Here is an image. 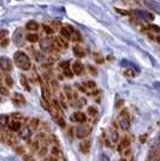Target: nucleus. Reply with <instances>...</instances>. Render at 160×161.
<instances>
[{
  "label": "nucleus",
  "mask_w": 160,
  "mask_h": 161,
  "mask_svg": "<svg viewBox=\"0 0 160 161\" xmlns=\"http://www.w3.org/2000/svg\"><path fill=\"white\" fill-rule=\"evenodd\" d=\"M15 61H16V65L22 70H29L30 69V59L23 52H17L15 54Z\"/></svg>",
  "instance_id": "obj_1"
},
{
  "label": "nucleus",
  "mask_w": 160,
  "mask_h": 161,
  "mask_svg": "<svg viewBox=\"0 0 160 161\" xmlns=\"http://www.w3.org/2000/svg\"><path fill=\"white\" fill-rule=\"evenodd\" d=\"M89 133H91V129L88 126H86V125H80V126H77L75 129V136L77 138H81V140L86 138Z\"/></svg>",
  "instance_id": "obj_2"
},
{
  "label": "nucleus",
  "mask_w": 160,
  "mask_h": 161,
  "mask_svg": "<svg viewBox=\"0 0 160 161\" xmlns=\"http://www.w3.org/2000/svg\"><path fill=\"white\" fill-rule=\"evenodd\" d=\"M119 126H120V129L124 130V131H128V130L130 129V119L128 117V114L126 113H122L120 114V117H119Z\"/></svg>",
  "instance_id": "obj_3"
},
{
  "label": "nucleus",
  "mask_w": 160,
  "mask_h": 161,
  "mask_svg": "<svg viewBox=\"0 0 160 161\" xmlns=\"http://www.w3.org/2000/svg\"><path fill=\"white\" fill-rule=\"evenodd\" d=\"M0 69L4 71H11L12 63L7 57H0Z\"/></svg>",
  "instance_id": "obj_4"
},
{
  "label": "nucleus",
  "mask_w": 160,
  "mask_h": 161,
  "mask_svg": "<svg viewBox=\"0 0 160 161\" xmlns=\"http://www.w3.org/2000/svg\"><path fill=\"white\" fill-rule=\"evenodd\" d=\"M145 4L147 5L152 11H154L155 13L160 15V2L157 0H145Z\"/></svg>",
  "instance_id": "obj_5"
},
{
  "label": "nucleus",
  "mask_w": 160,
  "mask_h": 161,
  "mask_svg": "<svg viewBox=\"0 0 160 161\" xmlns=\"http://www.w3.org/2000/svg\"><path fill=\"white\" fill-rule=\"evenodd\" d=\"M134 13H135V16L138 17V18H141V19H143V21L148 22V21H153V16L148 13V12H146V11H142V10H135L134 11Z\"/></svg>",
  "instance_id": "obj_6"
},
{
  "label": "nucleus",
  "mask_w": 160,
  "mask_h": 161,
  "mask_svg": "<svg viewBox=\"0 0 160 161\" xmlns=\"http://www.w3.org/2000/svg\"><path fill=\"white\" fill-rule=\"evenodd\" d=\"M9 129L11 130V131H15V132H17V131H21L22 130V121L21 120H12L9 123Z\"/></svg>",
  "instance_id": "obj_7"
},
{
  "label": "nucleus",
  "mask_w": 160,
  "mask_h": 161,
  "mask_svg": "<svg viewBox=\"0 0 160 161\" xmlns=\"http://www.w3.org/2000/svg\"><path fill=\"white\" fill-rule=\"evenodd\" d=\"M32 133H33V131L29 129L28 126H27V128H22V130L19 131V137L24 141H28V140H30Z\"/></svg>",
  "instance_id": "obj_8"
},
{
  "label": "nucleus",
  "mask_w": 160,
  "mask_h": 161,
  "mask_svg": "<svg viewBox=\"0 0 160 161\" xmlns=\"http://www.w3.org/2000/svg\"><path fill=\"white\" fill-rule=\"evenodd\" d=\"M71 119H72L74 121H77V123L82 124V123H86V121H87V116H86L84 113H82V112H76V113L71 117Z\"/></svg>",
  "instance_id": "obj_9"
},
{
  "label": "nucleus",
  "mask_w": 160,
  "mask_h": 161,
  "mask_svg": "<svg viewBox=\"0 0 160 161\" xmlns=\"http://www.w3.org/2000/svg\"><path fill=\"white\" fill-rule=\"evenodd\" d=\"M80 150L83 154H88L91 150V141H83L80 144Z\"/></svg>",
  "instance_id": "obj_10"
},
{
  "label": "nucleus",
  "mask_w": 160,
  "mask_h": 161,
  "mask_svg": "<svg viewBox=\"0 0 160 161\" xmlns=\"http://www.w3.org/2000/svg\"><path fill=\"white\" fill-rule=\"evenodd\" d=\"M72 69H74V72H75L76 75H81V74L83 72V65H82L81 61H75Z\"/></svg>",
  "instance_id": "obj_11"
},
{
  "label": "nucleus",
  "mask_w": 160,
  "mask_h": 161,
  "mask_svg": "<svg viewBox=\"0 0 160 161\" xmlns=\"http://www.w3.org/2000/svg\"><path fill=\"white\" fill-rule=\"evenodd\" d=\"M39 124H40V123H39V119L33 118L28 121V128L32 130V131H34V130H36L39 128Z\"/></svg>",
  "instance_id": "obj_12"
},
{
  "label": "nucleus",
  "mask_w": 160,
  "mask_h": 161,
  "mask_svg": "<svg viewBox=\"0 0 160 161\" xmlns=\"http://www.w3.org/2000/svg\"><path fill=\"white\" fill-rule=\"evenodd\" d=\"M10 123V117L7 114H0V126H7Z\"/></svg>",
  "instance_id": "obj_13"
},
{
  "label": "nucleus",
  "mask_w": 160,
  "mask_h": 161,
  "mask_svg": "<svg viewBox=\"0 0 160 161\" xmlns=\"http://www.w3.org/2000/svg\"><path fill=\"white\" fill-rule=\"evenodd\" d=\"M130 138L129 137H123L122 140H120V143H119V146L123 148V150L126 149V148H130Z\"/></svg>",
  "instance_id": "obj_14"
},
{
  "label": "nucleus",
  "mask_w": 160,
  "mask_h": 161,
  "mask_svg": "<svg viewBox=\"0 0 160 161\" xmlns=\"http://www.w3.org/2000/svg\"><path fill=\"white\" fill-rule=\"evenodd\" d=\"M110 141L112 143H117L119 141V135H118V132L116 130H111V132H110Z\"/></svg>",
  "instance_id": "obj_15"
},
{
  "label": "nucleus",
  "mask_w": 160,
  "mask_h": 161,
  "mask_svg": "<svg viewBox=\"0 0 160 161\" xmlns=\"http://www.w3.org/2000/svg\"><path fill=\"white\" fill-rule=\"evenodd\" d=\"M13 40L16 41L17 44H23V35H22V32H16L15 34V36H13Z\"/></svg>",
  "instance_id": "obj_16"
},
{
  "label": "nucleus",
  "mask_w": 160,
  "mask_h": 161,
  "mask_svg": "<svg viewBox=\"0 0 160 161\" xmlns=\"http://www.w3.org/2000/svg\"><path fill=\"white\" fill-rule=\"evenodd\" d=\"M51 46H52V42H51V40H48V39H45V40H42V41L40 42V47H41L42 49H49Z\"/></svg>",
  "instance_id": "obj_17"
},
{
  "label": "nucleus",
  "mask_w": 160,
  "mask_h": 161,
  "mask_svg": "<svg viewBox=\"0 0 160 161\" xmlns=\"http://www.w3.org/2000/svg\"><path fill=\"white\" fill-rule=\"evenodd\" d=\"M40 142L37 140H35V141H32V143H30V149H32V151L34 153V151H39L40 150Z\"/></svg>",
  "instance_id": "obj_18"
},
{
  "label": "nucleus",
  "mask_w": 160,
  "mask_h": 161,
  "mask_svg": "<svg viewBox=\"0 0 160 161\" xmlns=\"http://www.w3.org/2000/svg\"><path fill=\"white\" fill-rule=\"evenodd\" d=\"M51 153H52V156H56L58 159L61 156V151H60V149H59L58 146H53L52 149H51Z\"/></svg>",
  "instance_id": "obj_19"
},
{
  "label": "nucleus",
  "mask_w": 160,
  "mask_h": 161,
  "mask_svg": "<svg viewBox=\"0 0 160 161\" xmlns=\"http://www.w3.org/2000/svg\"><path fill=\"white\" fill-rule=\"evenodd\" d=\"M27 28H28V30H37L39 29V24L36 22H29L27 24Z\"/></svg>",
  "instance_id": "obj_20"
},
{
  "label": "nucleus",
  "mask_w": 160,
  "mask_h": 161,
  "mask_svg": "<svg viewBox=\"0 0 160 161\" xmlns=\"http://www.w3.org/2000/svg\"><path fill=\"white\" fill-rule=\"evenodd\" d=\"M48 142L53 143L54 146H58V144H59V140H58V137L56 136V135H49V137H48Z\"/></svg>",
  "instance_id": "obj_21"
},
{
  "label": "nucleus",
  "mask_w": 160,
  "mask_h": 161,
  "mask_svg": "<svg viewBox=\"0 0 160 161\" xmlns=\"http://www.w3.org/2000/svg\"><path fill=\"white\" fill-rule=\"evenodd\" d=\"M15 151L18 155H24L25 154V149H24V147H22V146H16L15 147Z\"/></svg>",
  "instance_id": "obj_22"
},
{
  "label": "nucleus",
  "mask_w": 160,
  "mask_h": 161,
  "mask_svg": "<svg viewBox=\"0 0 160 161\" xmlns=\"http://www.w3.org/2000/svg\"><path fill=\"white\" fill-rule=\"evenodd\" d=\"M47 150H48V149H47V147H46V146H42V147L40 148V150L37 151V154H39V156H41V158H44V156H45L46 154H47Z\"/></svg>",
  "instance_id": "obj_23"
},
{
  "label": "nucleus",
  "mask_w": 160,
  "mask_h": 161,
  "mask_svg": "<svg viewBox=\"0 0 160 161\" xmlns=\"http://www.w3.org/2000/svg\"><path fill=\"white\" fill-rule=\"evenodd\" d=\"M122 155H123L125 159H128V158H133V156H131V149H130V148L124 149V150L122 151Z\"/></svg>",
  "instance_id": "obj_24"
},
{
  "label": "nucleus",
  "mask_w": 160,
  "mask_h": 161,
  "mask_svg": "<svg viewBox=\"0 0 160 161\" xmlns=\"http://www.w3.org/2000/svg\"><path fill=\"white\" fill-rule=\"evenodd\" d=\"M60 32H61V35H63L65 39H70V36H71V34H70V32H69V29H66V28H61Z\"/></svg>",
  "instance_id": "obj_25"
},
{
  "label": "nucleus",
  "mask_w": 160,
  "mask_h": 161,
  "mask_svg": "<svg viewBox=\"0 0 160 161\" xmlns=\"http://www.w3.org/2000/svg\"><path fill=\"white\" fill-rule=\"evenodd\" d=\"M28 40L30 42H36L37 41V35H28Z\"/></svg>",
  "instance_id": "obj_26"
},
{
  "label": "nucleus",
  "mask_w": 160,
  "mask_h": 161,
  "mask_svg": "<svg viewBox=\"0 0 160 161\" xmlns=\"http://www.w3.org/2000/svg\"><path fill=\"white\" fill-rule=\"evenodd\" d=\"M23 159H24V161H36L32 155H27V154L23 155Z\"/></svg>",
  "instance_id": "obj_27"
},
{
  "label": "nucleus",
  "mask_w": 160,
  "mask_h": 161,
  "mask_svg": "<svg viewBox=\"0 0 160 161\" xmlns=\"http://www.w3.org/2000/svg\"><path fill=\"white\" fill-rule=\"evenodd\" d=\"M88 112H89V114H91V116H95V114H96V108L95 107H89L88 108Z\"/></svg>",
  "instance_id": "obj_28"
},
{
  "label": "nucleus",
  "mask_w": 160,
  "mask_h": 161,
  "mask_svg": "<svg viewBox=\"0 0 160 161\" xmlns=\"http://www.w3.org/2000/svg\"><path fill=\"white\" fill-rule=\"evenodd\" d=\"M12 117L15 118V120H21V119H22V116H21L19 113H13Z\"/></svg>",
  "instance_id": "obj_29"
},
{
  "label": "nucleus",
  "mask_w": 160,
  "mask_h": 161,
  "mask_svg": "<svg viewBox=\"0 0 160 161\" xmlns=\"http://www.w3.org/2000/svg\"><path fill=\"white\" fill-rule=\"evenodd\" d=\"M153 87H154V88H155L158 91H160V82H154Z\"/></svg>",
  "instance_id": "obj_30"
},
{
  "label": "nucleus",
  "mask_w": 160,
  "mask_h": 161,
  "mask_svg": "<svg viewBox=\"0 0 160 161\" xmlns=\"http://www.w3.org/2000/svg\"><path fill=\"white\" fill-rule=\"evenodd\" d=\"M86 87H88V88H94V87H95V83H94V82H87V83H86Z\"/></svg>",
  "instance_id": "obj_31"
},
{
  "label": "nucleus",
  "mask_w": 160,
  "mask_h": 161,
  "mask_svg": "<svg viewBox=\"0 0 160 161\" xmlns=\"http://www.w3.org/2000/svg\"><path fill=\"white\" fill-rule=\"evenodd\" d=\"M6 83H7V86L9 87H12V84H13V83H12L11 78H6Z\"/></svg>",
  "instance_id": "obj_32"
},
{
  "label": "nucleus",
  "mask_w": 160,
  "mask_h": 161,
  "mask_svg": "<svg viewBox=\"0 0 160 161\" xmlns=\"http://www.w3.org/2000/svg\"><path fill=\"white\" fill-rule=\"evenodd\" d=\"M47 160H48V161H60L59 159H58V158H56V156H51V158H48Z\"/></svg>",
  "instance_id": "obj_33"
},
{
  "label": "nucleus",
  "mask_w": 160,
  "mask_h": 161,
  "mask_svg": "<svg viewBox=\"0 0 160 161\" xmlns=\"http://www.w3.org/2000/svg\"><path fill=\"white\" fill-rule=\"evenodd\" d=\"M45 30L47 32V34H52V30H51V28H49V27H47V25L45 27Z\"/></svg>",
  "instance_id": "obj_34"
},
{
  "label": "nucleus",
  "mask_w": 160,
  "mask_h": 161,
  "mask_svg": "<svg viewBox=\"0 0 160 161\" xmlns=\"http://www.w3.org/2000/svg\"><path fill=\"white\" fill-rule=\"evenodd\" d=\"M65 75L68 76V77H72V74H71V72H70V71H69L68 69H66V70H65Z\"/></svg>",
  "instance_id": "obj_35"
},
{
  "label": "nucleus",
  "mask_w": 160,
  "mask_h": 161,
  "mask_svg": "<svg viewBox=\"0 0 160 161\" xmlns=\"http://www.w3.org/2000/svg\"><path fill=\"white\" fill-rule=\"evenodd\" d=\"M140 141H141L142 143H145V142H146V136H141V137H140Z\"/></svg>",
  "instance_id": "obj_36"
},
{
  "label": "nucleus",
  "mask_w": 160,
  "mask_h": 161,
  "mask_svg": "<svg viewBox=\"0 0 160 161\" xmlns=\"http://www.w3.org/2000/svg\"><path fill=\"white\" fill-rule=\"evenodd\" d=\"M69 135H70V136L72 137V135H74V129H71V128L69 129Z\"/></svg>",
  "instance_id": "obj_37"
},
{
  "label": "nucleus",
  "mask_w": 160,
  "mask_h": 161,
  "mask_svg": "<svg viewBox=\"0 0 160 161\" xmlns=\"http://www.w3.org/2000/svg\"><path fill=\"white\" fill-rule=\"evenodd\" d=\"M6 30H2V32H0V37H2V36H5V35H6Z\"/></svg>",
  "instance_id": "obj_38"
},
{
  "label": "nucleus",
  "mask_w": 160,
  "mask_h": 161,
  "mask_svg": "<svg viewBox=\"0 0 160 161\" xmlns=\"http://www.w3.org/2000/svg\"><path fill=\"white\" fill-rule=\"evenodd\" d=\"M158 151H159V156H160V148H159V149H158Z\"/></svg>",
  "instance_id": "obj_39"
},
{
  "label": "nucleus",
  "mask_w": 160,
  "mask_h": 161,
  "mask_svg": "<svg viewBox=\"0 0 160 161\" xmlns=\"http://www.w3.org/2000/svg\"><path fill=\"white\" fill-rule=\"evenodd\" d=\"M159 140H160V136H159Z\"/></svg>",
  "instance_id": "obj_40"
}]
</instances>
